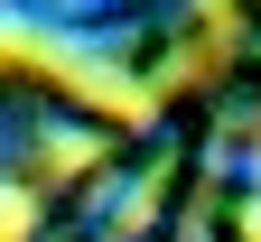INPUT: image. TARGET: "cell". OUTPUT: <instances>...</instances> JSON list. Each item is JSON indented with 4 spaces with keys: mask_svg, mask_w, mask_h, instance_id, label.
<instances>
[{
    "mask_svg": "<svg viewBox=\"0 0 261 242\" xmlns=\"http://www.w3.org/2000/svg\"><path fill=\"white\" fill-rule=\"evenodd\" d=\"M19 233H28V205H19V196H0V242H19Z\"/></svg>",
    "mask_w": 261,
    "mask_h": 242,
    "instance_id": "cell-1",
    "label": "cell"
}]
</instances>
